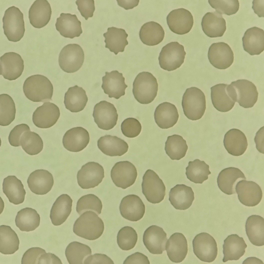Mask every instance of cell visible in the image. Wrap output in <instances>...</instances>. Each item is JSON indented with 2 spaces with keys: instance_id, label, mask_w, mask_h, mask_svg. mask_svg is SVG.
Instances as JSON below:
<instances>
[{
  "instance_id": "2e32d148",
  "label": "cell",
  "mask_w": 264,
  "mask_h": 264,
  "mask_svg": "<svg viewBox=\"0 0 264 264\" xmlns=\"http://www.w3.org/2000/svg\"><path fill=\"white\" fill-rule=\"evenodd\" d=\"M235 190L239 200L246 206L257 205L262 198L263 193L260 187L252 181L243 180L239 181L236 185Z\"/></svg>"
},
{
  "instance_id": "f6af8a7d",
  "label": "cell",
  "mask_w": 264,
  "mask_h": 264,
  "mask_svg": "<svg viewBox=\"0 0 264 264\" xmlns=\"http://www.w3.org/2000/svg\"><path fill=\"white\" fill-rule=\"evenodd\" d=\"M209 168V165L204 161L196 159L189 162L185 174L191 182L201 184L208 179V175L211 174Z\"/></svg>"
},
{
  "instance_id": "7c38bea8",
  "label": "cell",
  "mask_w": 264,
  "mask_h": 264,
  "mask_svg": "<svg viewBox=\"0 0 264 264\" xmlns=\"http://www.w3.org/2000/svg\"><path fill=\"white\" fill-rule=\"evenodd\" d=\"M135 166L127 161L118 162L112 168L111 176L112 181L118 187L125 189L132 185L137 176Z\"/></svg>"
},
{
  "instance_id": "e0dca14e",
  "label": "cell",
  "mask_w": 264,
  "mask_h": 264,
  "mask_svg": "<svg viewBox=\"0 0 264 264\" xmlns=\"http://www.w3.org/2000/svg\"><path fill=\"white\" fill-rule=\"evenodd\" d=\"M0 74L9 80H14L22 75L24 69L23 60L18 54L6 53L0 57Z\"/></svg>"
},
{
  "instance_id": "8d00e7d4",
  "label": "cell",
  "mask_w": 264,
  "mask_h": 264,
  "mask_svg": "<svg viewBox=\"0 0 264 264\" xmlns=\"http://www.w3.org/2000/svg\"><path fill=\"white\" fill-rule=\"evenodd\" d=\"M228 86L227 84H219L210 88L212 104L215 108L221 112L229 111L233 107L235 102L229 95Z\"/></svg>"
},
{
  "instance_id": "816d5d0a",
  "label": "cell",
  "mask_w": 264,
  "mask_h": 264,
  "mask_svg": "<svg viewBox=\"0 0 264 264\" xmlns=\"http://www.w3.org/2000/svg\"><path fill=\"white\" fill-rule=\"evenodd\" d=\"M208 1L216 11L222 14L232 15L236 13L239 9L238 0H208Z\"/></svg>"
},
{
  "instance_id": "e575fe53",
  "label": "cell",
  "mask_w": 264,
  "mask_h": 264,
  "mask_svg": "<svg viewBox=\"0 0 264 264\" xmlns=\"http://www.w3.org/2000/svg\"><path fill=\"white\" fill-rule=\"evenodd\" d=\"M247 247L243 238L237 234L229 235L224 240L223 245V262L239 260L245 253Z\"/></svg>"
},
{
  "instance_id": "6f0895ef",
  "label": "cell",
  "mask_w": 264,
  "mask_h": 264,
  "mask_svg": "<svg viewBox=\"0 0 264 264\" xmlns=\"http://www.w3.org/2000/svg\"><path fill=\"white\" fill-rule=\"evenodd\" d=\"M84 264H114L113 261L105 254L95 253L90 255L85 260Z\"/></svg>"
},
{
  "instance_id": "7a4b0ae2",
  "label": "cell",
  "mask_w": 264,
  "mask_h": 264,
  "mask_svg": "<svg viewBox=\"0 0 264 264\" xmlns=\"http://www.w3.org/2000/svg\"><path fill=\"white\" fill-rule=\"evenodd\" d=\"M24 93L27 98L33 102H45L51 100L53 88L46 77L41 75L31 76L25 80L23 85Z\"/></svg>"
},
{
  "instance_id": "1f68e13d",
  "label": "cell",
  "mask_w": 264,
  "mask_h": 264,
  "mask_svg": "<svg viewBox=\"0 0 264 264\" xmlns=\"http://www.w3.org/2000/svg\"><path fill=\"white\" fill-rule=\"evenodd\" d=\"M243 48L251 55H259L264 50L263 30L254 27L247 29L242 38Z\"/></svg>"
},
{
  "instance_id": "f35d334b",
  "label": "cell",
  "mask_w": 264,
  "mask_h": 264,
  "mask_svg": "<svg viewBox=\"0 0 264 264\" xmlns=\"http://www.w3.org/2000/svg\"><path fill=\"white\" fill-rule=\"evenodd\" d=\"M88 98L85 90L77 85L69 88L65 94L64 103L65 108L72 112L83 110Z\"/></svg>"
},
{
  "instance_id": "5b68a950",
  "label": "cell",
  "mask_w": 264,
  "mask_h": 264,
  "mask_svg": "<svg viewBox=\"0 0 264 264\" xmlns=\"http://www.w3.org/2000/svg\"><path fill=\"white\" fill-rule=\"evenodd\" d=\"M184 113L189 119L196 120L203 115L206 108L205 95L200 89L192 87L186 89L182 103Z\"/></svg>"
},
{
  "instance_id": "6da1fadb",
  "label": "cell",
  "mask_w": 264,
  "mask_h": 264,
  "mask_svg": "<svg viewBox=\"0 0 264 264\" xmlns=\"http://www.w3.org/2000/svg\"><path fill=\"white\" fill-rule=\"evenodd\" d=\"M104 225L102 220L91 211L83 213L75 221L73 231L77 235L90 240H96L103 234Z\"/></svg>"
},
{
  "instance_id": "9f6ffc18",
  "label": "cell",
  "mask_w": 264,
  "mask_h": 264,
  "mask_svg": "<svg viewBox=\"0 0 264 264\" xmlns=\"http://www.w3.org/2000/svg\"><path fill=\"white\" fill-rule=\"evenodd\" d=\"M76 3L81 15L86 20L93 16L95 9L94 0H77Z\"/></svg>"
},
{
  "instance_id": "7402d4cb",
  "label": "cell",
  "mask_w": 264,
  "mask_h": 264,
  "mask_svg": "<svg viewBox=\"0 0 264 264\" xmlns=\"http://www.w3.org/2000/svg\"><path fill=\"white\" fill-rule=\"evenodd\" d=\"M89 135L87 130L81 127L73 128L67 130L64 135L62 143L64 147L73 152L80 151L89 143Z\"/></svg>"
},
{
  "instance_id": "680465c9",
  "label": "cell",
  "mask_w": 264,
  "mask_h": 264,
  "mask_svg": "<svg viewBox=\"0 0 264 264\" xmlns=\"http://www.w3.org/2000/svg\"><path fill=\"white\" fill-rule=\"evenodd\" d=\"M123 264H150L148 257L139 252H136L128 256Z\"/></svg>"
},
{
  "instance_id": "6125c7cd",
  "label": "cell",
  "mask_w": 264,
  "mask_h": 264,
  "mask_svg": "<svg viewBox=\"0 0 264 264\" xmlns=\"http://www.w3.org/2000/svg\"><path fill=\"white\" fill-rule=\"evenodd\" d=\"M264 0L253 1L252 8L255 13L259 17H264Z\"/></svg>"
},
{
  "instance_id": "4316f807",
  "label": "cell",
  "mask_w": 264,
  "mask_h": 264,
  "mask_svg": "<svg viewBox=\"0 0 264 264\" xmlns=\"http://www.w3.org/2000/svg\"><path fill=\"white\" fill-rule=\"evenodd\" d=\"M56 30L63 37L72 39L82 33L81 22L75 14L62 13L55 24Z\"/></svg>"
},
{
  "instance_id": "f907efd6",
  "label": "cell",
  "mask_w": 264,
  "mask_h": 264,
  "mask_svg": "<svg viewBox=\"0 0 264 264\" xmlns=\"http://www.w3.org/2000/svg\"><path fill=\"white\" fill-rule=\"evenodd\" d=\"M138 239L137 234L135 230L129 226H125L119 231L117 236V242L122 250L127 251L133 248Z\"/></svg>"
},
{
  "instance_id": "836d02e7",
  "label": "cell",
  "mask_w": 264,
  "mask_h": 264,
  "mask_svg": "<svg viewBox=\"0 0 264 264\" xmlns=\"http://www.w3.org/2000/svg\"><path fill=\"white\" fill-rule=\"evenodd\" d=\"M97 145L103 153L111 156H122L128 148V145L125 141L109 135L100 137L97 141Z\"/></svg>"
},
{
  "instance_id": "74e56055",
  "label": "cell",
  "mask_w": 264,
  "mask_h": 264,
  "mask_svg": "<svg viewBox=\"0 0 264 264\" xmlns=\"http://www.w3.org/2000/svg\"><path fill=\"white\" fill-rule=\"evenodd\" d=\"M103 36L105 38V48L116 55L119 52H124L125 46L128 44V34L123 29L114 27H109Z\"/></svg>"
},
{
  "instance_id": "3957f363",
  "label": "cell",
  "mask_w": 264,
  "mask_h": 264,
  "mask_svg": "<svg viewBox=\"0 0 264 264\" xmlns=\"http://www.w3.org/2000/svg\"><path fill=\"white\" fill-rule=\"evenodd\" d=\"M158 89V84L155 77L150 72L143 71L139 73L135 78L132 92L138 102L147 104L154 100Z\"/></svg>"
},
{
  "instance_id": "83f0119b",
  "label": "cell",
  "mask_w": 264,
  "mask_h": 264,
  "mask_svg": "<svg viewBox=\"0 0 264 264\" xmlns=\"http://www.w3.org/2000/svg\"><path fill=\"white\" fill-rule=\"evenodd\" d=\"M51 14V8L48 1L36 0L29 10V18L30 23L35 28H42L48 23L50 20Z\"/></svg>"
},
{
  "instance_id": "be15d7a7",
  "label": "cell",
  "mask_w": 264,
  "mask_h": 264,
  "mask_svg": "<svg viewBox=\"0 0 264 264\" xmlns=\"http://www.w3.org/2000/svg\"><path fill=\"white\" fill-rule=\"evenodd\" d=\"M118 5L126 10L131 9L137 6L139 0L117 1Z\"/></svg>"
},
{
  "instance_id": "8992f818",
  "label": "cell",
  "mask_w": 264,
  "mask_h": 264,
  "mask_svg": "<svg viewBox=\"0 0 264 264\" xmlns=\"http://www.w3.org/2000/svg\"><path fill=\"white\" fill-rule=\"evenodd\" d=\"M4 34L10 41H19L24 36L25 28L23 15L17 7L12 6L5 11L2 19Z\"/></svg>"
},
{
  "instance_id": "ee69618b",
  "label": "cell",
  "mask_w": 264,
  "mask_h": 264,
  "mask_svg": "<svg viewBox=\"0 0 264 264\" xmlns=\"http://www.w3.org/2000/svg\"><path fill=\"white\" fill-rule=\"evenodd\" d=\"M188 149L186 140L178 135L168 136L165 143L166 153L172 160H179L184 157Z\"/></svg>"
},
{
  "instance_id": "11a10c76",
  "label": "cell",
  "mask_w": 264,
  "mask_h": 264,
  "mask_svg": "<svg viewBox=\"0 0 264 264\" xmlns=\"http://www.w3.org/2000/svg\"><path fill=\"white\" fill-rule=\"evenodd\" d=\"M46 253L44 249L39 247H34L27 250L22 257L21 263L38 264L39 258L43 254Z\"/></svg>"
},
{
  "instance_id": "e7e4bbea",
  "label": "cell",
  "mask_w": 264,
  "mask_h": 264,
  "mask_svg": "<svg viewBox=\"0 0 264 264\" xmlns=\"http://www.w3.org/2000/svg\"><path fill=\"white\" fill-rule=\"evenodd\" d=\"M252 262H254L255 263H263L260 260L255 257L248 258L243 262V263H252Z\"/></svg>"
},
{
  "instance_id": "9c48e42d",
  "label": "cell",
  "mask_w": 264,
  "mask_h": 264,
  "mask_svg": "<svg viewBox=\"0 0 264 264\" xmlns=\"http://www.w3.org/2000/svg\"><path fill=\"white\" fill-rule=\"evenodd\" d=\"M84 59V52L80 46L77 44H70L61 50L58 61L63 70L71 73L77 71L81 68Z\"/></svg>"
},
{
  "instance_id": "30bf717a",
  "label": "cell",
  "mask_w": 264,
  "mask_h": 264,
  "mask_svg": "<svg viewBox=\"0 0 264 264\" xmlns=\"http://www.w3.org/2000/svg\"><path fill=\"white\" fill-rule=\"evenodd\" d=\"M192 244L194 253L200 260L210 263L216 259L218 253L217 243L208 233L202 232L196 235Z\"/></svg>"
},
{
  "instance_id": "b9f144b4",
  "label": "cell",
  "mask_w": 264,
  "mask_h": 264,
  "mask_svg": "<svg viewBox=\"0 0 264 264\" xmlns=\"http://www.w3.org/2000/svg\"><path fill=\"white\" fill-rule=\"evenodd\" d=\"M40 217L36 211L26 207L18 212L15 222L16 226L22 231L30 232L35 229L39 225Z\"/></svg>"
},
{
  "instance_id": "d6a6232c",
  "label": "cell",
  "mask_w": 264,
  "mask_h": 264,
  "mask_svg": "<svg viewBox=\"0 0 264 264\" xmlns=\"http://www.w3.org/2000/svg\"><path fill=\"white\" fill-rule=\"evenodd\" d=\"M72 200L69 195L62 194L59 196L51 208L50 218L52 224L58 226L63 224L70 214Z\"/></svg>"
},
{
  "instance_id": "94428289",
  "label": "cell",
  "mask_w": 264,
  "mask_h": 264,
  "mask_svg": "<svg viewBox=\"0 0 264 264\" xmlns=\"http://www.w3.org/2000/svg\"><path fill=\"white\" fill-rule=\"evenodd\" d=\"M264 127H261L256 134L254 142L257 150L260 153H264Z\"/></svg>"
},
{
  "instance_id": "f546056e",
  "label": "cell",
  "mask_w": 264,
  "mask_h": 264,
  "mask_svg": "<svg viewBox=\"0 0 264 264\" xmlns=\"http://www.w3.org/2000/svg\"><path fill=\"white\" fill-rule=\"evenodd\" d=\"M155 122L161 128L166 129L173 126L178 120L177 109L174 104L165 102L159 104L154 112Z\"/></svg>"
},
{
  "instance_id": "8fae6325",
  "label": "cell",
  "mask_w": 264,
  "mask_h": 264,
  "mask_svg": "<svg viewBox=\"0 0 264 264\" xmlns=\"http://www.w3.org/2000/svg\"><path fill=\"white\" fill-rule=\"evenodd\" d=\"M78 183L84 189L97 186L104 177L103 167L97 162H89L83 165L77 174Z\"/></svg>"
},
{
  "instance_id": "603a6c76",
  "label": "cell",
  "mask_w": 264,
  "mask_h": 264,
  "mask_svg": "<svg viewBox=\"0 0 264 264\" xmlns=\"http://www.w3.org/2000/svg\"><path fill=\"white\" fill-rule=\"evenodd\" d=\"M52 174L47 170H35L29 175L27 183L28 187L33 193L37 195H45L52 189L54 184Z\"/></svg>"
},
{
  "instance_id": "277c9868",
  "label": "cell",
  "mask_w": 264,
  "mask_h": 264,
  "mask_svg": "<svg viewBox=\"0 0 264 264\" xmlns=\"http://www.w3.org/2000/svg\"><path fill=\"white\" fill-rule=\"evenodd\" d=\"M227 89L232 99L244 108L252 107L257 101L258 93L257 87L248 80L240 79L233 81L228 85Z\"/></svg>"
},
{
  "instance_id": "ac0fdd59",
  "label": "cell",
  "mask_w": 264,
  "mask_h": 264,
  "mask_svg": "<svg viewBox=\"0 0 264 264\" xmlns=\"http://www.w3.org/2000/svg\"><path fill=\"white\" fill-rule=\"evenodd\" d=\"M60 116L58 107L52 103L46 102L35 110L32 114V120L38 127L47 128L56 123Z\"/></svg>"
},
{
  "instance_id": "f5cc1de1",
  "label": "cell",
  "mask_w": 264,
  "mask_h": 264,
  "mask_svg": "<svg viewBox=\"0 0 264 264\" xmlns=\"http://www.w3.org/2000/svg\"><path fill=\"white\" fill-rule=\"evenodd\" d=\"M121 127L124 135L130 138L137 136L142 129V126L139 122L137 119L133 118L125 119L122 123Z\"/></svg>"
},
{
  "instance_id": "52a82bcc",
  "label": "cell",
  "mask_w": 264,
  "mask_h": 264,
  "mask_svg": "<svg viewBox=\"0 0 264 264\" xmlns=\"http://www.w3.org/2000/svg\"><path fill=\"white\" fill-rule=\"evenodd\" d=\"M186 54L184 46L176 42L167 44L162 48L158 57L159 63L163 69L171 71L180 67Z\"/></svg>"
},
{
  "instance_id": "4dcf8cb0",
  "label": "cell",
  "mask_w": 264,
  "mask_h": 264,
  "mask_svg": "<svg viewBox=\"0 0 264 264\" xmlns=\"http://www.w3.org/2000/svg\"><path fill=\"white\" fill-rule=\"evenodd\" d=\"M223 143L228 153L236 156L243 154L248 145L247 139L245 134L240 130L236 128L231 129L226 133Z\"/></svg>"
},
{
  "instance_id": "cb8c5ba5",
  "label": "cell",
  "mask_w": 264,
  "mask_h": 264,
  "mask_svg": "<svg viewBox=\"0 0 264 264\" xmlns=\"http://www.w3.org/2000/svg\"><path fill=\"white\" fill-rule=\"evenodd\" d=\"M241 180H246L242 172L238 168L230 167L224 169L220 172L217 177V183L222 192L231 195L236 193V185Z\"/></svg>"
},
{
  "instance_id": "44dd1931",
  "label": "cell",
  "mask_w": 264,
  "mask_h": 264,
  "mask_svg": "<svg viewBox=\"0 0 264 264\" xmlns=\"http://www.w3.org/2000/svg\"><path fill=\"white\" fill-rule=\"evenodd\" d=\"M102 80V88L109 98L118 99L125 95L128 86L125 83V78L122 73L117 70L106 72Z\"/></svg>"
},
{
  "instance_id": "7dc6e473",
  "label": "cell",
  "mask_w": 264,
  "mask_h": 264,
  "mask_svg": "<svg viewBox=\"0 0 264 264\" xmlns=\"http://www.w3.org/2000/svg\"><path fill=\"white\" fill-rule=\"evenodd\" d=\"M0 107V125L7 126L15 119L16 110L15 103L9 95L1 94Z\"/></svg>"
},
{
  "instance_id": "db71d44e",
  "label": "cell",
  "mask_w": 264,
  "mask_h": 264,
  "mask_svg": "<svg viewBox=\"0 0 264 264\" xmlns=\"http://www.w3.org/2000/svg\"><path fill=\"white\" fill-rule=\"evenodd\" d=\"M29 127L27 124L22 123L15 126L10 131L8 137L9 141L11 146L18 147L21 145V138L25 132L30 131Z\"/></svg>"
},
{
  "instance_id": "4fadbf2b",
  "label": "cell",
  "mask_w": 264,
  "mask_h": 264,
  "mask_svg": "<svg viewBox=\"0 0 264 264\" xmlns=\"http://www.w3.org/2000/svg\"><path fill=\"white\" fill-rule=\"evenodd\" d=\"M93 116L98 127L105 130L113 128L117 124L118 117L113 104L105 101H101L95 105Z\"/></svg>"
},
{
  "instance_id": "5bb4252c",
  "label": "cell",
  "mask_w": 264,
  "mask_h": 264,
  "mask_svg": "<svg viewBox=\"0 0 264 264\" xmlns=\"http://www.w3.org/2000/svg\"><path fill=\"white\" fill-rule=\"evenodd\" d=\"M208 56L210 63L220 69L228 68L234 60V53L231 47L224 42L212 44L209 48Z\"/></svg>"
},
{
  "instance_id": "681fc988",
  "label": "cell",
  "mask_w": 264,
  "mask_h": 264,
  "mask_svg": "<svg viewBox=\"0 0 264 264\" xmlns=\"http://www.w3.org/2000/svg\"><path fill=\"white\" fill-rule=\"evenodd\" d=\"M102 204L100 199L93 194H88L81 197L77 203L76 211L79 215L87 211H93L97 214H100Z\"/></svg>"
},
{
  "instance_id": "7bdbcfd3",
  "label": "cell",
  "mask_w": 264,
  "mask_h": 264,
  "mask_svg": "<svg viewBox=\"0 0 264 264\" xmlns=\"http://www.w3.org/2000/svg\"><path fill=\"white\" fill-rule=\"evenodd\" d=\"M20 242L15 232L10 226L0 227V252L4 254H11L18 250Z\"/></svg>"
},
{
  "instance_id": "d6986e66",
  "label": "cell",
  "mask_w": 264,
  "mask_h": 264,
  "mask_svg": "<svg viewBox=\"0 0 264 264\" xmlns=\"http://www.w3.org/2000/svg\"><path fill=\"white\" fill-rule=\"evenodd\" d=\"M167 240V234L163 229L156 225L147 228L143 236L145 246L150 253L153 254L162 253L165 250Z\"/></svg>"
},
{
  "instance_id": "ffe728a7",
  "label": "cell",
  "mask_w": 264,
  "mask_h": 264,
  "mask_svg": "<svg viewBox=\"0 0 264 264\" xmlns=\"http://www.w3.org/2000/svg\"><path fill=\"white\" fill-rule=\"evenodd\" d=\"M119 210L122 216L132 221L140 220L145 213V205L141 198L135 194L127 195L122 199Z\"/></svg>"
},
{
  "instance_id": "bcb514c9",
  "label": "cell",
  "mask_w": 264,
  "mask_h": 264,
  "mask_svg": "<svg viewBox=\"0 0 264 264\" xmlns=\"http://www.w3.org/2000/svg\"><path fill=\"white\" fill-rule=\"evenodd\" d=\"M92 253L88 246L77 241L70 243L67 247L65 254L69 264H84L86 259Z\"/></svg>"
},
{
  "instance_id": "d590c367",
  "label": "cell",
  "mask_w": 264,
  "mask_h": 264,
  "mask_svg": "<svg viewBox=\"0 0 264 264\" xmlns=\"http://www.w3.org/2000/svg\"><path fill=\"white\" fill-rule=\"evenodd\" d=\"M2 188L10 202L18 205L24 202L26 192L22 182L15 176L10 175L5 178Z\"/></svg>"
},
{
  "instance_id": "9a60e30c",
  "label": "cell",
  "mask_w": 264,
  "mask_h": 264,
  "mask_svg": "<svg viewBox=\"0 0 264 264\" xmlns=\"http://www.w3.org/2000/svg\"><path fill=\"white\" fill-rule=\"evenodd\" d=\"M166 20L170 30L174 33L180 35L189 32L194 23L191 13L183 8L172 10L167 15Z\"/></svg>"
},
{
  "instance_id": "91938a15",
  "label": "cell",
  "mask_w": 264,
  "mask_h": 264,
  "mask_svg": "<svg viewBox=\"0 0 264 264\" xmlns=\"http://www.w3.org/2000/svg\"><path fill=\"white\" fill-rule=\"evenodd\" d=\"M59 258L54 254L46 252L42 254L39 258L38 264H62Z\"/></svg>"
},
{
  "instance_id": "d4e9b609",
  "label": "cell",
  "mask_w": 264,
  "mask_h": 264,
  "mask_svg": "<svg viewBox=\"0 0 264 264\" xmlns=\"http://www.w3.org/2000/svg\"><path fill=\"white\" fill-rule=\"evenodd\" d=\"M166 249L169 259L176 263L182 261L188 252L186 239L182 233H175L170 237L166 244Z\"/></svg>"
},
{
  "instance_id": "ab89813d",
  "label": "cell",
  "mask_w": 264,
  "mask_h": 264,
  "mask_svg": "<svg viewBox=\"0 0 264 264\" xmlns=\"http://www.w3.org/2000/svg\"><path fill=\"white\" fill-rule=\"evenodd\" d=\"M246 234L253 245L261 246L264 244V219L261 216L252 215L247 219L245 225Z\"/></svg>"
},
{
  "instance_id": "60d3db41",
  "label": "cell",
  "mask_w": 264,
  "mask_h": 264,
  "mask_svg": "<svg viewBox=\"0 0 264 264\" xmlns=\"http://www.w3.org/2000/svg\"><path fill=\"white\" fill-rule=\"evenodd\" d=\"M165 35L164 30L159 23L153 21L147 22L141 27L139 37L144 44L149 46L157 45L163 40Z\"/></svg>"
},
{
  "instance_id": "f1b7e54d",
  "label": "cell",
  "mask_w": 264,
  "mask_h": 264,
  "mask_svg": "<svg viewBox=\"0 0 264 264\" xmlns=\"http://www.w3.org/2000/svg\"><path fill=\"white\" fill-rule=\"evenodd\" d=\"M194 199V193L192 188L184 184L176 185L171 189L169 194V201L177 210L188 209Z\"/></svg>"
},
{
  "instance_id": "484cf974",
  "label": "cell",
  "mask_w": 264,
  "mask_h": 264,
  "mask_svg": "<svg viewBox=\"0 0 264 264\" xmlns=\"http://www.w3.org/2000/svg\"><path fill=\"white\" fill-rule=\"evenodd\" d=\"M201 25L204 33L210 38L222 36L226 29L225 20L216 11L206 13L202 18Z\"/></svg>"
},
{
  "instance_id": "c3c4849f",
  "label": "cell",
  "mask_w": 264,
  "mask_h": 264,
  "mask_svg": "<svg viewBox=\"0 0 264 264\" xmlns=\"http://www.w3.org/2000/svg\"><path fill=\"white\" fill-rule=\"evenodd\" d=\"M21 145L28 154L33 155L37 154L42 150L43 143L41 138L37 133L27 131L22 135L20 139Z\"/></svg>"
},
{
  "instance_id": "ba28073f",
  "label": "cell",
  "mask_w": 264,
  "mask_h": 264,
  "mask_svg": "<svg viewBox=\"0 0 264 264\" xmlns=\"http://www.w3.org/2000/svg\"><path fill=\"white\" fill-rule=\"evenodd\" d=\"M142 192L147 200L153 204L158 203L164 199L166 188L162 180L153 170L148 169L143 177Z\"/></svg>"
}]
</instances>
